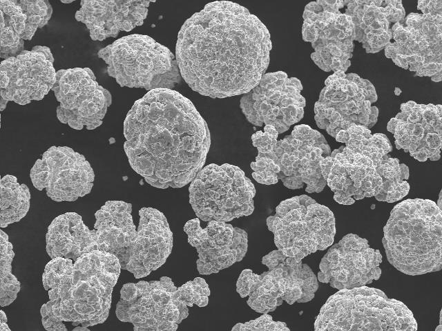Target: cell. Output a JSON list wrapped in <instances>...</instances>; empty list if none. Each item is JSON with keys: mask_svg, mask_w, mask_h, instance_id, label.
Returning <instances> with one entry per match:
<instances>
[{"mask_svg": "<svg viewBox=\"0 0 442 331\" xmlns=\"http://www.w3.org/2000/svg\"><path fill=\"white\" fill-rule=\"evenodd\" d=\"M271 48L268 29L248 9L231 1H214L182 26L175 59L193 90L222 99L244 94L259 83Z\"/></svg>", "mask_w": 442, "mask_h": 331, "instance_id": "6da1fadb", "label": "cell"}, {"mask_svg": "<svg viewBox=\"0 0 442 331\" xmlns=\"http://www.w3.org/2000/svg\"><path fill=\"white\" fill-rule=\"evenodd\" d=\"M124 149L131 168L153 187L182 188L202 169L211 145L206 122L173 89L137 100L124 122Z\"/></svg>", "mask_w": 442, "mask_h": 331, "instance_id": "7a4b0ae2", "label": "cell"}, {"mask_svg": "<svg viewBox=\"0 0 442 331\" xmlns=\"http://www.w3.org/2000/svg\"><path fill=\"white\" fill-rule=\"evenodd\" d=\"M121 269L116 256L96 250L81 255L72 268L43 273L56 317L85 328L103 323Z\"/></svg>", "mask_w": 442, "mask_h": 331, "instance_id": "3957f363", "label": "cell"}, {"mask_svg": "<svg viewBox=\"0 0 442 331\" xmlns=\"http://www.w3.org/2000/svg\"><path fill=\"white\" fill-rule=\"evenodd\" d=\"M388 261L398 271L420 275L442 268V214L429 199H406L396 205L383 228Z\"/></svg>", "mask_w": 442, "mask_h": 331, "instance_id": "277c9868", "label": "cell"}, {"mask_svg": "<svg viewBox=\"0 0 442 331\" xmlns=\"http://www.w3.org/2000/svg\"><path fill=\"white\" fill-rule=\"evenodd\" d=\"M330 154V147L321 133L307 125H298L290 135L278 141L271 150L258 153L256 161L250 165L252 177L265 185L281 180L291 190L302 188L306 184L307 192L318 193L327 185L320 161Z\"/></svg>", "mask_w": 442, "mask_h": 331, "instance_id": "5b68a950", "label": "cell"}, {"mask_svg": "<svg viewBox=\"0 0 442 331\" xmlns=\"http://www.w3.org/2000/svg\"><path fill=\"white\" fill-rule=\"evenodd\" d=\"M316 331L416 330L410 310L381 290L361 286L338 290L320 308Z\"/></svg>", "mask_w": 442, "mask_h": 331, "instance_id": "8992f818", "label": "cell"}, {"mask_svg": "<svg viewBox=\"0 0 442 331\" xmlns=\"http://www.w3.org/2000/svg\"><path fill=\"white\" fill-rule=\"evenodd\" d=\"M108 75L121 87L172 89L181 81L175 56L152 37L124 36L99 50Z\"/></svg>", "mask_w": 442, "mask_h": 331, "instance_id": "52a82bcc", "label": "cell"}, {"mask_svg": "<svg viewBox=\"0 0 442 331\" xmlns=\"http://www.w3.org/2000/svg\"><path fill=\"white\" fill-rule=\"evenodd\" d=\"M266 222L278 249L297 261L334 243L336 224L333 212L305 194L281 201L275 214L269 216Z\"/></svg>", "mask_w": 442, "mask_h": 331, "instance_id": "ba28073f", "label": "cell"}, {"mask_svg": "<svg viewBox=\"0 0 442 331\" xmlns=\"http://www.w3.org/2000/svg\"><path fill=\"white\" fill-rule=\"evenodd\" d=\"M189 203L204 221H232L254 210L256 188L238 166L209 164L198 173L189 188Z\"/></svg>", "mask_w": 442, "mask_h": 331, "instance_id": "9c48e42d", "label": "cell"}, {"mask_svg": "<svg viewBox=\"0 0 442 331\" xmlns=\"http://www.w3.org/2000/svg\"><path fill=\"white\" fill-rule=\"evenodd\" d=\"M188 307L172 279L162 277L124 284L115 314L132 323L135 331H175L188 317Z\"/></svg>", "mask_w": 442, "mask_h": 331, "instance_id": "30bf717a", "label": "cell"}, {"mask_svg": "<svg viewBox=\"0 0 442 331\" xmlns=\"http://www.w3.org/2000/svg\"><path fill=\"white\" fill-rule=\"evenodd\" d=\"M301 82L282 71L265 73L259 83L244 94L240 107L247 121L261 127L273 126L282 133L304 115L305 99Z\"/></svg>", "mask_w": 442, "mask_h": 331, "instance_id": "8fae6325", "label": "cell"}, {"mask_svg": "<svg viewBox=\"0 0 442 331\" xmlns=\"http://www.w3.org/2000/svg\"><path fill=\"white\" fill-rule=\"evenodd\" d=\"M319 99L315 103V121L318 127L335 138L338 132L356 125L372 128L376 124L378 110L371 106L377 100L373 85L359 88L334 72L325 81Z\"/></svg>", "mask_w": 442, "mask_h": 331, "instance_id": "7c38bea8", "label": "cell"}, {"mask_svg": "<svg viewBox=\"0 0 442 331\" xmlns=\"http://www.w3.org/2000/svg\"><path fill=\"white\" fill-rule=\"evenodd\" d=\"M52 90L59 103L57 119L75 130L101 126L112 102L110 92L98 83L88 68L58 70Z\"/></svg>", "mask_w": 442, "mask_h": 331, "instance_id": "4fadbf2b", "label": "cell"}, {"mask_svg": "<svg viewBox=\"0 0 442 331\" xmlns=\"http://www.w3.org/2000/svg\"><path fill=\"white\" fill-rule=\"evenodd\" d=\"M32 185L52 200L74 201L90 193L94 171L84 156L67 146H52L30 170Z\"/></svg>", "mask_w": 442, "mask_h": 331, "instance_id": "5bb4252c", "label": "cell"}, {"mask_svg": "<svg viewBox=\"0 0 442 331\" xmlns=\"http://www.w3.org/2000/svg\"><path fill=\"white\" fill-rule=\"evenodd\" d=\"M382 255L367 239L348 234L332 245L322 258L318 280L338 290L370 284L379 279Z\"/></svg>", "mask_w": 442, "mask_h": 331, "instance_id": "9a60e30c", "label": "cell"}, {"mask_svg": "<svg viewBox=\"0 0 442 331\" xmlns=\"http://www.w3.org/2000/svg\"><path fill=\"white\" fill-rule=\"evenodd\" d=\"M390 119L387 129L394 134L396 148L409 152L419 161L440 159L442 142V106L410 101Z\"/></svg>", "mask_w": 442, "mask_h": 331, "instance_id": "2e32d148", "label": "cell"}, {"mask_svg": "<svg viewBox=\"0 0 442 331\" xmlns=\"http://www.w3.org/2000/svg\"><path fill=\"white\" fill-rule=\"evenodd\" d=\"M184 230L197 250L200 274L218 273L242 261L247 252V232L226 222L211 221L202 228L200 219L195 218L185 223Z\"/></svg>", "mask_w": 442, "mask_h": 331, "instance_id": "e0dca14e", "label": "cell"}, {"mask_svg": "<svg viewBox=\"0 0 442 331\" xmlns=\"http://www.w3.org/2000/svg\"><path fill=\"white\" fill-rule=\"evenodd\" d=\"M321 172L334 193V199L343 205H352L364 197L376 198L382 192L383 180L373 161L344 147L335 155L320 161Z\"/></svg>", "mask_w": 442, "mask_h": 331, "instance_id": "ac0fdd59", "label": "cell"}, {"mask_svg": "<svg viewBox=\"0 0 442 331\" xmlns=\"http://www.w3.org/2000/svg\"><path fill=\"white\" fill-rule=\"evenodd\" d=\"M56 74L53 62L43 52L24 50L1 63V97L19 105L41 100L52 90Z\"/></svg>", "mask_w": 442, "mask_h": 331, "instance_id": "d6986e66", "label": "cell"}, {"mask_svg": "<svg viewBox=\"0 0 442 331\" xmlns=\"http://www.w3.org/2000/svg\"><path fill=\"white\" fill-rule=\"evenodd\" d=\"M140 221L135 241L120 263L122 270L135 279L145 277L161 267L173 248V233L165 215L153 208L139 211Z\"/></svg>", "mask_w": 442, "mask_h": 331, "instance_id": "ffe728a7", "label": "cell"}, {"mask_svg": "<svg viewBox=\"0 0 442 331\" xmlns=\"http://www.w3.org/2000/svg\"><path fill=\"white\" fill-rule=\"evenodd\" d=\"M151 1H81L75 13L77 21L84 23L93 41L116 37L119 32H129L143 24Z\"/></svg>", "mask_w": 442, "mask_h": 331, "instance_id": "44dd1931", "label": "cell"}, {"mask_svg": "<svg viewBox=\"0 0 442 331\" xmlns=\"http://www.w3.org/2000/svg\"><path fill=\"white\" fill-rule=\"evenodd\" d=\"M132 205L122 201H108L95 214L94 231L97 249L114 254L119 263L137 237L131 214Z\"/></svg>", "mask_w": 442, "mask_h": 331, "instance_id": "7402d4cb", "label": "cell"}, {"mask_svg": "<svg viewBox=\"0 0 442 331\" xmlns=\"http://www.w3.org/2000/svg\"><path fill=\"white\" fill-rule=\"evenodd\" d=\"M46 252L51 258L64 257L75 261L83 254L96 250L95 231L75 212H66L55 218L46 236Z\"/></svg>", "mask_w": 442, "mask_h": 331, "instance_id": "603a6c76", "label": "cell"}, {"mask_svg": "<svg viewBox=\"0 0 442 331\" xmlns=\"http://www.w3.org/2000/svg\"><path fill=\"white\" fill-rule=\"evenodd\" d=\"M0 10L1 57L6 59L24 50L27 17L17 0H1Z\"/></svg>", "mask_w": 442, "mask_h": 331, "instance_id": "cb8c5ba5", "label": "cell"}, {"mask_svg": "<svg viewBox=\"0 0 442 331\" xmlns=\"http://www.w3.org/2000/svg\"><path fill=\"white\" fill-rule=\"evenodd\" d=\"M30 193L25 184H20L16 177L6 174L1 179L0 226L18 222L30 208Z\"/></svg>", "mask_w": 442, "mask_h": 331, "instance_id": "d4e9b609", "label": "cell"}, {"mask_svg": "<svg viewBox=\"0 0 442 331\" xmlns=\"http://www.w3.org/2000/svg\"><path fill=\"white\" fill-rule=\"evenodd\" d=\"M0 305L1 307L12 303L17 297L21 284L12 273V261L15 257L12 244L8 234L0 230Z\"/></svg>", "mask_w": 442, "mask_h": 331, "instance_id": "484cf974", "label": "cell"}, {"mask_svg": "<svg viewBox=\"0 0 442 331\" xmlns=\"http://www.w3.org/2000/svg\"><path fill=\"white\" fill-rule=\"evenodd\" d=\"M19 3L27 17L23 40H31L37 30L47 24L51 17L52 8L48 1L19 0Z\"/></svg>", "mask_w": 442, "mask_h": 331, "instance_id": "4316f807", "label": "cell"}, {"mask_svg": "<svg viewBox=\"0 0 442 331\" xmlns=\"http://www.w3.org/2000/svg\"><path fill=\"white\" fill-rule=\"evenodd\" d=\"M181 294L189 307L194 304L205 307L209 303L210 290L203 278L196 277L179 287Z\"/></svg>", "mask_w": 442, "mask_h": 331, "instance_id": "83f0119b", "label": "cell"}, {"mask_svg": "<svg viewBox=\"0 0 442 331\" xmlns=\"http://www.w3.org/2000/svg\"><path fill=\"white\" fill-rule=\"evenodd\" d=\"M232 331L244 330H289L286 323L275 321L271 315L263 314L260 317L244 323H238L231 329Z\"/></svg>", "mask_w": 442, "mask_h": 331, "instance_id": "f1b7e54d", "label": "cell"}, {"mask_svg": "<svg viewBox=\"0 0 442 331\" xmlns=\"http://www.w3.org/2000/svg\"><path fill=\"white\" fill-rule=\"evenodd\" d=\"M278 132L271 126L266 125L264 131H258L251 136L252 143L258 153H265L272 150L278 141Z\"/></svg>", "mask_w": 442, "mask_h": 331, "instance_id": "f546056e", "label": "cell"}, {"mask_svg": "<svg viewBox=\"0 0 442 331\" xmlns=\"http://www.w3.org/2000/svg\"><path fill=\"white\" fill-rule=\"evenodd\" d=\"M41 322L44 328L48 331H67L62 321L58 319L52 311V303L50 300L41 308Z\"/></svg>", "mask_w": 442, "mask_h": 331, "instance_id": "4dcf8cb0", "label": "cell"}, {"mask_svg": "<svg viewBox=\"0 0 442 331\" xmlns=\"http://www.w3.org/2000/svg\"><path fill=\"white\" fill-rule=\"evenodd\" d=\"M32 49L37 50L38 51L43 52L50 61H51L52 62H54L53 56L50 52V48H48V47L42 46H36L33 47Z\"/></svg>", "mask_w": 442, "mask_h": 331, "instance_id": "1f68e13d", "label": "cell"}, {"mask_svg": "<svg viewBox=\"0 0 442 331\" xmlns=\"http://www.w3.org/2000/svg\"><path fill=\"white\" fill-rule=\"evenodd\" d=\"M0 323H3L7 322V317L5 312L1 310L0 312Z\"/></svg>", "mask_w": 442, "mask_h": 331, "instance_id": "d6a6232c", "label": "cell"}, {"mask_svg": "<svg viewBox=\"0 0 442 331\" xmlns=\"http://www.w3.org/2000/svg\"><path fill=\"white\" fill-rule=\"evenodd\" d=\"M432 80L435 82L441 81V72H437L436 74L432 77Z\"/></svg>", "mask_w": 442, "mask_h": 331, "instance_id": "836d02e7", "label": "cell"}, {"mask_svg": "<svg viewBox=\"0 0 442 331\" xmlns=\"http://www.w3.org/2000/svg\"><path fill=\"white\" fill-rule=\"evenodd\" d=\"M8 101L3 99V98L1 97V100H0V109L1 111H3L4 110V108H6V104Z\"/></svg>", "mask_w": 442, "mask_h": 331, "instance_id": "e575fe53", "label": "cell"}, {"mask_svg": "<svg viewBox=\"0 0 442 331\" xmlns=\"http://www.w3.org/2000/svg\"><path fill=\"white\" fill-rule=\"evenodd\" d=\"M0 330L1 331H3V330L10 331L11 330L8 328V325H7L6 323H0Z\"/></svg>", "mask_w": 442, "mask_h": 331, "instance_id": "d590c367", "label": "cell"}, {"mask_svg": "<svg viewBox=\"0 0 442 331\" xmlns=\"http://www.w3.org/2000/svg\"><path fill=\"white\" fill-rule=\"evenodd\" d=\"M73 330V331H76V330H77V331H79V330H80V331H84V330L90 331L89 329H88V328H85V327H84L82 325L81 326H77L75 328H74Z\"/></svg>", "mask_w": 442, "mask_h": 331, "instance_id": "8d00e7d4", "label": "cell"}, {"mask_svg": "<svg viewBox=\"0 0 442 331\" xmlns=\"http://www.w3.org/2000/svg\"><path fill=\"white\" fill-rule=\"evenodd\" d=\"M401 26H402L401 23H400L399 22H396L395 24L392 26V31L394 32L395 30H396Z\"/></svg>", "mask_w": 442, "mask_h": 331, "instance_id": "74e56055", "label": "cell"}, {"mask_svg": "<svg viewBox=\"0 0 442 331\" xmlns=\"http://www.w3.org/2000/svg\"><path fill=\"white\" fill-rule=\"evenodd\" d=\"M358 27L361 30H364L367 26L365 25V23L364 22H363L362 21L360 22V23L358 24Z\"/></svg>", "mask_w": 442, "mask_h": 331, "instance_id": "f35d334b", "label": "cell"}, {"mask_svg": "<svg viewBox=\"0 0 442 331\" xmlns=\"http://www.w3.org/2000/svg\"><path fill=\"white\" fill-rule=\"evenodd\" d=\"M372 30V28L370 26H367L364 30H363V33L364 34H367L369 33H370Z\"/></svg>", "mask_w": 442, "mask_h": 331, "instance_id": "ab89813d", "label": "cell"}, {"mask_svg": "<svg viewBox=\"0 0 442 331\" xmlns=\"http://www.w3.org/2000/svg\"><path fill=\"white\" fill-rule=\"evenodd\" d=\"M373 3H374L375 6L378 8L381 7V3H383V1H373Z\"/></svg>", "mask_w": 442, "mask_h": 331, "instance_id": "60d3db41", "label": "cell"}, {"mask_svg": "<svg viewBox=\"0 0 442 331\" xmlns=\"http://www.w3.org/2000/svg\"><path fill=\"white\" fill-rule=\"evenodd\" d=\"M421 10L423 12V14H429V9L427 7L423 8Z\"/></svg>", "mask_w": 442, "mask_h": 331, "instance_id": "b9f144b4", "label": "cell"}, {"mask_svg": "<svg viewBox=\"0 0 442 331\" xmlns=\"http://www.w3.org/2000/svg\"><path fill=\"white\" fill-rule=\"evenodd\" d=\"M380 11L378 10V8H377L375 11H374V14H373V17L374 18H376L379 14H380Z\"/></svg>", "mask_w": 442, "mask_h": 331, "instance_id": "7bdbcfd3", "label": "cell"}, {"mask_svg": "<svg viewBox=\"0 0 442 331\" xmlns=\"http://www.w3.org/2000/svg\"><path fill=\"white\" fill-rule=\"evenodd\" d=\"M374 34L371 32L370 33L366 34V38L367 41L370 40Z\"/></svg>", "mask_w": 442, "mask_h": 331, "instance_id": "ee69618b", "label": "cell"}, {"mask_svg": "<svg viewBox=\"0 0 442 331\" xmlns=\"http://www.w3.org/2000/svg\"><path fill=\"white\" fill-rule=\"evenodd\" d=\"M423 8L421 1H418V10H421Z\"/></svg>", "mask_w": 442, "mask_h": 331, "instance_id": "f6af8a7d", "label": "cell"}, {"mask_svg": "<svg viewBox=\"0 0 442 331\" xmlns=\"http://www.w3.org/2000/svg\"><path fill=\"white\" fill-rule=\"evenodd\" d=\"M401 92V90L398 88H396L394 90V93L396 95H399Z\"/></svg>", "mask_w": 442, "mask_h": 331, "instance_id": "bcb514c9", "label": "cell"}, {"mask_svg": "<svg viewBox=\"0 0 442 331\" xmlns=\"http://www.w3.org/2000/svg\"><path fill=\"white\" fill-rule=\"evenodd\" d=\"M62 2H63V3H71V2H72V1H62Z\"/></svg>", "mask_w": 442, "mask_h": 331, "instance_id": "7dc6e473", "label": "cell"}]
</instances>
